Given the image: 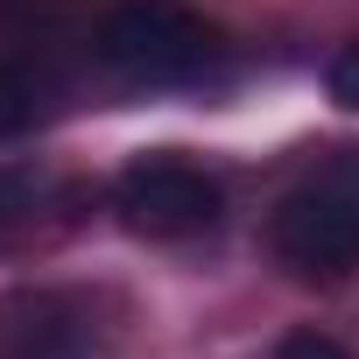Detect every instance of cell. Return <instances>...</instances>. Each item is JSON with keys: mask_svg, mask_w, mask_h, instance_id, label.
<instances>
[{"mask_svg": "<svg viewBox=\"0 0 359 359\" xmlns=\"http://www.w3.org/2000/svg\"><path fill=\"white\" fill-rule=\"evenodd\" d=\"M113 212L134 240H205L226 219V184L176 148H148L113 176Z\"/></svg>", "mask_w": 359, "mask_h": 359, "instance_id": "cell-2", "label": "cell"}, {"mask_svg": "<svg viewBox=\"0 0 359 359\" xmlns=\"http://www.w3.org/2000/svg\"><path fill=\"white\" fill-rule=\"evenodd\" d=\"M0 359H113V338L85 296L43 289L0 310Z\"/></svg>", "mask_w": 359, "mask_h": 359, "instance_id": "cell-4", "label": "cell"}, {"mask_svg": "<svg viewBox=\"0 0 359 359\" xmlns=\"http://www.w3.org/2000/svg\"><path fill=\"white\" fill-rule=\"evenodd\" d=\"M92 50L113 78L127 85H148V92H169V85H205L219 64H226V43L219 29L184 8V0H113L92 29Z\"/></svg>", "mask_w": 359, "mask_h": 359, "instance_id": "cell-1", "label": "cell"}, {"mask_svg": "<svg viewBox=\"0 0 359 359\" xmlns=\"http://www.w3.org/2000/svg\"><path fill=\"white\" fill-rule=\"evenodd\" d=\"M36 113H43V78H36V64L15 57V50H0V141L29 134Z\"/></svg>", "mask_w": 359, "mask_h": 359, "instance_id": "cell-6", "label": "cell"}, {"mask_svg": "<svg viewBox=\"0 0 359 359\" xmlns=\"http://www.w3.org/2000/svg\"><path fill=\"white\" fill-rule=\"evenodd\" d=\"M324 85H331V99H338L345 113H359V43H345V50L331 57V71H324Z\"/></svg>", "mask_w": 359, "mask_h": 359, "instance_id": "cell-7", "label": "cell"}, {"mask_svg": "<svg viewBox=\"0 0 359 359\" xmlns=\"http://www.w3.org/2000/svg\"><path fill=\"white\" fill-rule=\"evenodd\" d=\"M50 205V176L36 162H0V254L22 247Z\"/></svg>", "mask_w": 359, "mask_h": 359, "instance_id": "cell-5", "label": "cell"}, {"mask_svg": "<svg viewBox=\"0 0 359 359\" xmlns=\"http://www.w3.org/2000/svg\"><path fill=\"white\" fill-rule=\"evenodd\" d=\"M268 247L296 282H345L359 268V176L324 169L296 184L268 219Z\"/></svg>", "mask_w": 359, "mask_h": 359, "instance_id": "cell-3", "label": "cell"}, {"mask_svg": "<svg viewBox=\"0 0 359 359\" xmlns=\"http://www.w3.org/2000/svg\"><path fill=\"white\" fill-rule=\"evenodd\" d=\"M275 359H352L338 338H324V331H289L282 345H275Z\"/></svg>", "mask_w": 359, "mask_h": 359, "instance_id": "cell-8", "label": "cell"}]
</instances>
